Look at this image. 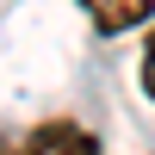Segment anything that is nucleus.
Wrapping results in <instances>:
<instances>
[{
	"mask_svg": "<svg viewBox=\"0 0 155 155\" xmlns=\"http://www.w3.org/2000/svg\"><path fill=\"white\" fill-rule=\"evenodd\" d=\"M19 155H99V143L81 124H44V130H31V143Z\"/></svg>",
	"mask_w": 155,
	"mask_h": 155,
	"instance_id": "1",
	"label": "nucleus"
},
{
	"mask_svg": "<svg viewBox=\"0 0 155 155\" xmlns=\"http://www.w3.org/2000/svg\"><path fill=\"white\" fill-rule=\"evenodd\" d=\"M87 12H93L99 31H130V25L155 19V0H81Z\"/></svg>",
	"mask_w": 155,
	"mask_h": 155,
	"instance_id": "2",
	"label": "nucleus"
},
{
	"mask_svg": "<svg viewBox=\"0 0 155 155\" xmlns=\"http://www.w3.org/2000/svg\"><path fill=\"white\" fill-rule=\"evenodd\" d=\"M143 87H149V99H155V31H149V44H143Z\"/></svg>",
	"mask_w": 155,
	"mask_h": 155,
	"instance_id": "3",
	"label": "nucleus"
},
{
	"mask_svg": "<svg viewBox=\"0 0 155 155\" xmlns=\"http://www.w3.org/2000/svg\"><path fill=\"white\" fill-rule=\"evenodd\" d=\"M0 155H19V149H12V143H0Z\"/></svg>",
	"mask_w": 155,
	"mask_h": 155,
	"instance_id": "4",
	"label": "nucleus"
}]
</instances>
